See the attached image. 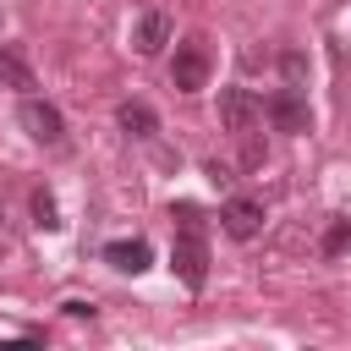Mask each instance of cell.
Wrapping results in <instances>:
<instances>
[{
    "label": "cell",
    "mask_w": 351,
    "mask_h": 351,
    "mask_svg": "<svg viewBox=\"0 0 351 351\" xmlns=\"http://www.w3.org/2000/svg\"><path fill=\"white\" fill-rule=\"evenodd\" d=\"M176 247H170V269L186 291H203L208 280V247H203V214L192 203H176Z\"/></svg>",
    "instance_id": "cell-1"
},
{
    "label": "cell",
    "mask_w": 351,
    "mask_h": 351,
    "mask_svg": "<svg viewBox=\"0 0 351 351\" xmlns=\"http://www.w3.org/2000/svg\"><path fill=\"white\" fill-rule=\"evenodd\" d=\"M170 82H176V93H197V88L208 82V44H203V38H186V44L176 49Z\"/></svg>",
    "instance_id": "cell-2"
},
{
    "label": "cell",
    "mask_w": 351,
    "mask_h": 351,
    "mask_svg": "<svg viewBox=\"0 0 351 351\" xmlns=\"http://www.w3.org/2000/svg\"><path fill=\"white\" fill-rule=\"evenodd\" d=\"M22 126H27V137H33V143H44V148H55V143L66 137L60 110H55V104H44V99H33V93H22Z\"/></svg>",
    "instance_id": "cell-3"
},
{
    "label": "cell",
    "mask_w": 351,
    "mask_h": 351,
    "mask_svg": "<svg viewBox=\"0 0 351 351\" xmlns=\"http://www.w3.org/2000/svg\"><path fill=\"white\" fill-rule=\"evenodd\" d=\"M252 121H258V99L247 88H219V126L236 132V137H247Z\"/></svg>",
    "instance_id": "cell-4"
},
{
    "label": "cell",
    "mask_w": 351,
    "mask_h": 351,
    "mask_svg": "<svg viewBox=\"0 0 351 351\" xmlns=\"http://www.w3.org/2000/svg\"><path fill=\"white\" fill-rule=\"evenodd\" d=\"M269 121H274L280 132H291V137L313 132V110H307V99H302L296 88H285V93H274V99H269Z\"/></svg>",
    "instance_id": "cell-5"
},
{
    "label": "cell",
    "mask_w": 351,
    "mask_h": 351,
    "mask_svg": "<svg viewBox=\"0 0 351 351\" xmlns=\"http://www.w3.org/2000/svg\"><path fill=\"white\" fill-rule=\"evenodd\" d=\"M219 225H225L236 241H252L258 225H263V203H258V197H230V203L219 208Z\"/></svg>",
    "instance_id": "cell-6"
},
{
    "label": "cell",
    "mask_w": 351,
    "mask_h": 351,
    "mask_svg": "<svg viewBox=\"0 0 351 351\" xmlns=\"http://www.w3.org/2000/svg\"><path fill=\"white\" fill-rule=\"evenodd\" d=\"M0 88H16V93H33L38 88V71H33V60L16 44H0Z\"/></svg>",
    "instance_id": "cell-7"
},
{
    "label": "cell",
    "mask_w": 351,
    "mask_h": 351,
    "mask_svg": "<svg viewBox=\"0 0 351 351\" xmlns=\"http://www.w3.org/2000/svg\"><path fill=\"white\" fill-rule=\"evenodd\" d=\"M165 44H170V16L165 11H143L137 27H132V49L137 55H159Z\"/></svg>",
    "instance_id": "cell-8"
},
{
    "label": "cell",
    "mask_w": 351,
    "mask_h": 351,
    "mask_svg": "<svg viewBox=\"0 0 351 351\" xmlns=\"http://www.w3.org/2000/svg\"><path fill=\"white\" fill-rule=\"evenodd\" d=\"M148 258H154V252H148V241H143V236H132V241H110V247H104V263H110V269H121V274H143V269H148Z\"/></svg>",
    "instance_id": "cell-9"
},
{
    "label": "cell",
    "mask_w": 351,
    "mask_h": 351,
    "mask_svg": "<svg viewBox=\"0 0 351 351\" xmlns=\"http://www.w3.org/2000/svg\"><path fill=\"white\" fill-rule=\"evenodd\" d=\"M115 121H121V132H132V137H154V132H159V115H154L143 99H126V104L115 110Z\"/></svg>",
    "instance_id": "cell-10"
},
{
    "label": "cell",
    "mask_w": 351,
    "mask_h": 351,
    "mask_svg": "<svg viewBox=\"0 0 351 351\" xmlns=\"http://www.w3.org/2000/svg\"><path fill=\"white\" fill-rule=\"evenodd\" d=\"M351 252V219H335L324 230V258H346Z\"/></svg>",
    "instance_id": "cell-11"
},
{
    "label": "cell",
    "mask_w": 351,
    "mask_h": 351,
    "mask_svg": "<svg viewBox=\"0 0 351 351\" xmlns=\"http://www.w3.org/2000/svg\"><path fill=\"white\" fill-rule=\"evenodd\" d=\"M33 214H38V225H44V230H55V225H60V219H55V197H49V192H33Z\"/></svg>",
    "instance_id": "cell-12"
},
{
    "label": "cell",
    "mask_w": 351,
    "mask_h": 351,
    "mask_svg": "<svg viewBox=\"0 0 351 351\" xmlns=\"http://www.w3.org/2000/svg\"><path fill=\"white\" fill-rule=\"evenodd\" d=\"M302 71H307V60H302V55H296V49H291V55H285V77H291V82H296V77H302Z\"/></svg>",
    "instance_id": "cell-13"
}]
</instances>
